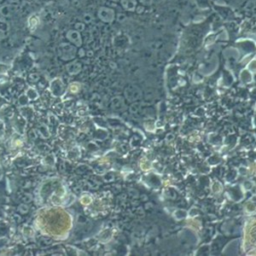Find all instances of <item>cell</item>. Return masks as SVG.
<instances>
[{
    "mask_svg": "<svg viewBox=\"0 0 256 256\" xmlns=\"http://www.w3.org/2000/svg\"><path fill=\"white\" fill-rule=\"evenodd\" d=\"M245 243L256 248V220L251 221L247 225L245 233Z\"/></svg>",
    "mask_w": 256,
    "mask_h": 256,
    "instance_id": "1",
    "label": "cell"
},
{
    "mask_svg": "<svg viewBox=\"0 0 256 256\" xmlns=\"http://www.w3.org/2000/svg\"><path fill=\"white\" fill-rule=\"evenodd\" d=\"M245 210L248 213H250V214L251 213H254L256 211V204L253 202H248L245 206Z\"/></svg>",
    "mask_w": 256,
    "mask_h": 256,
    "instance_id": "2",
    "label": "cell"
},
{
    "mask_svg": "<svg viewBox=\"0 0 256 256\" xmlns=\"http://www.w3.org/2000/svg\"><path fill=\"white\" fill-rule=\"evenodd\" d=\"M212 189H213V192H215V193H218V192L221 191L222 186H221V184H220V183L218 182V181H215L214 183H213V185H212Z\"/></svg>",
    "mask_w": 256,
    "mask_h": 256,
    "instance_id": "3",
    "label": "cell"
}]
</instances>
